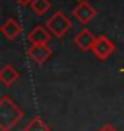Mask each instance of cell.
I'll return each mask as SVG.
<instances>
[{"label": "cell", "mask_w": 124, "mask_h": 131, "mask_svg": "<svg viewBox=\"0 0 124 131\" xmlns=\"http://www.w3.org/2000/svg\"><path fill=\"white\" fill-rule=\"evenodd\" d=\"M24 117L22 109L9 96L0 98V129L2 131H11L21 118Z\"/></svg>", "instance_id": "cell-1"}, {"label": "cell", "mask_w": 124, "mask_h": 131, "mask_svg": "<svg viewBox=\"0 0 124 131\" xmlns=\"http://www.w3.org/2000/svg\"><path fill=\"white\" fill-rule=\"evenodd\" d=\"M71 21L63 11H55L46 22V27L49 29V32L57 36V38H63V36L71 30Z\"/></svg>", "instance_id": "cell-2"}, {"label": "cell", "mask_w": 124, "mask_h": 131, "mask_svg": "<svg viewBox=\"0 0 124 131\" xmlns=\"http://www.w3.org/2000/svg\"><path fill=\"white\" fill-rule=\"evenodd\" d=\"M91 52L94 54V57L99 59V60H107L110 55L115 52V44L113 41L105 35H101V36H96V41H94L93 48H91Z\"/></svg>", "instance_id": "cell-3"}, {"label": "cell", "mask_w": 124, "mask_h": 131, "mask_svg": "<svg viewBox=\"0 0 124 131\" xmlns=\"http://www.w3.org/2000/svg\"><path fill=\"white\" fill-rule=\"evenodd\" d=\"M27 55L33 63L36 65H43L50 59L52 49L47 44H30V48L27 49Z\"/></svg>", "instance_id": "cell-4"}, {"label": "cell", "mask_w": 124, "mask_h": 131, "mask_svg": "<svg viewBox=\"0 0 124 131\" xmlns=\"http://www.w3.org/2000/svg\"><path fill=\"white\" fill-rule=\"evenodd\" d=\"M72 14L75 16V19L82 24H88L91 22L94 17H96V10L87 2V0H82V2L72 10Z\"/></svg>", "instance_id": "cell-5"}, {"label": "cell", "mask_w": 124, "mask_h": 131, "mask_svg": "<svg viewBox=\"0 0 124 131\" xmlns=\"http://www.w3.org/2000/svg\"><path fill=\"white\" fill-rule=\"evenodd\" d=\"M50 32L46 25H35L33 29L28 32L27 40L30 44H49L50 41Z\"/></svg>", "instance_id": "cell-6"}, {"label": "cell", "mask_w": 124, "mask_h": 131, "mask_svg": "<svg viewBox=\"0 0 124 131\" xmlns=\"http://www.w3.org/2000/svg\"><path fill=\"white\" fill-rule=\"evenodd\" d=\"M94 41H96V36H94L88 29H82L77 35L74 36V44L83 52H88L91 51Z\"/></svg>", "instance_id": "cell-7"}, {"label": "cell", "mask_w": 124, "mask_h": 131, "mask_svg": "<svg viewBox=\"0 0 124 131\" xmlns=\"http://www.w3.org/2000/svg\"><path fill=\"white\" fill-rule=\"evenodd\" d=\"M21 32H22V25L19 24L14 17H8V19L3 22V25H2V33L9 41L16 40L17 36L21 35Z\"/></svg>", "instance_id": "cell-8"}, {"label": "cell", "mask_w": 124, "mask_h": 131, "mask_svg": "<svg viewBox=\"0 0 124 131\" xmlns=\"http://www.w3.org/2000/svg\"><path fill=\"white\" fill-rule=\"evenodd\" d=\"M19 71L13 67L11 63H5L2 70H0V81H2V84L5 87H11L13 84L19 79Z\"/></svg>", "instance_id": "cell-9"}, {"label": "cell", "mask_w": 124, "mask_h": 131, "mask_svg": "<svg viewBox=\"0 0 124 131\" xmlns=\"http://www.w3.org/2000/svg\"><path fill=\"white\" fill-rule=\"evenodd\" d=\"M24 131H50V126L46 123L41 117H33L30 122L27 123Z\"/></svg>", "instance_id": "cell-10"}, {"label": "cell", "mask_w": 124, "mask_h": 131, "mask_svg": "<svg viewBox=\"0 0 124 131\" xmlns=\"http://www.w3.org/2000/svg\"><path fill=\"white\" fill-rule=\"evenodd\" d=\"M50 5L52 3L49 2V0H33L32 5H30V8H32V11L35 14L43 16V14H46L47 11L50 10Z\"/></svg>", "instance_id": "cell-11"}, {"label": "cell", "mask_w": 124, "mask_h": 131, "mask_svg": "<svg viewBox=\"0 0 124 131\" xmlns=\"http://www.w3.org/2000/svg\"><path fill=\"white\" fill-rule=\"evenodd\" d=\"M33 0H16V3H19L21 6H30Z\"/></svg>", "instance_id": "cell-12"}, {"label": "cell", "mask_w": 124, "mask_h": 131, "mask_svg": "<svg viewBox=\"0 0 124 131\" xmlns=\"http://www.w3.org/2000/svg\"><path fill=\"white\" fill-rule=\"evenodd\" d=\"M99 131H116V129L113 128L112 125H104V126H102V128H101Z\"/></svg>", "instance_id": "cell-13"}, {"label": "cell", "mask_w": 124, "mask_h": 131, "mask_svg": "<svg viewBox=\"0 0 124 131\" xmlns=\"http://www.w3.org/2000/svg\"><path fill=\"white\" fill-rule=\"evenodd\" d=\"M79 2H82V0H79Z\"/></svg>", "instance_id": "cell-14"}]
</instances>
